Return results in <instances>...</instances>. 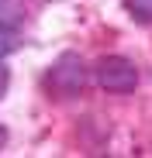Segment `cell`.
Returning a JSON list of instances; mask_svg holds the SVG:
<instances>
[{
	"instance_id": "1",
	"label": "cell",
	"mask_w": 152,
	"mask_h": 158,
	"mask_svg": "<svg viewBox=\"0 0 152 158\" xmlns=\"http://www.w3.org/2000/svg\"><path fill=\"white\" fill-rule=\"evenodd\" d=\"M83 86H87V65H83V59L76 52H62L45 72V89L52 96H59V100L80 96Z\"/></svg>"
},
{
	"instance_id": "2",
	"label": "cell",
	"mask_w": 152,
	"mask_h": 158,
	"mask_svg": "<svg viewBox=\"0 0 152 158\" xmlns=\"http://www.w3.org/2000/svg\"><path fill=\"white\" fill-rule=\"evenodd\" d=\"M93 79L104 93H135L138 86V65L128 59V55H100L93 62Z\"/></svg>"
},
{
	"instance_id": "3",
	"label": "cell",
	"mask_w": 152,
	"mask_h": 158,
	"mask_svg": "<svg viewBox=\"0 0 152 158\" xmlns=\"http://www.w3.org/2000/svg\"><path fill=\"white\" fill-rule=\"evenodd\" d=\"M121 4H124V10H128L132 21L152 24V0H121Z\"/></svg>"
},
{
	"instance_id": "4",
	"label": "cell",
	"mask_w": 152,
	"mask_h": 158,
	"mask_svg": "<svg viewBox=\"0 0 152 158\" xmlns=\"http://www.w3.org/2000/svg\"><path fill=\"white\" fill-rule=\"evenodd\" d=\"M14 35L11 31H4V28H0V62H4V55H7V52H14Z\"/></svg>"
},
{
	"instance_id": "5",
	"label": "cell",
	"mask_w": 152,
	"mask_h": 158,
	"mask_svg": "<svg viewBox=\"0 0 152 158\" xmlns=\"http://www.w3.org/2000/svg\"><path fill=\"white\" fill-rule=\"evenodd\" d=\"M7 89H11V69H7L4 62H0V100L7 96Z\"/></svg>"
},
{
	"instance_id": "6",
	"label": "cell",
	"mask_w": 152,
	"mask_h": 158,
	"mask_svg": "<svg viewBox=\"0 0 152 158\" xmlns=\"http://www.w3.org/2000/svg\"><path fill=\"white\" fill-rule=\"evenodd\" d=\"M4 144H7V127L0 124V148H4Z\"/></svg>"
}]
</instances>
